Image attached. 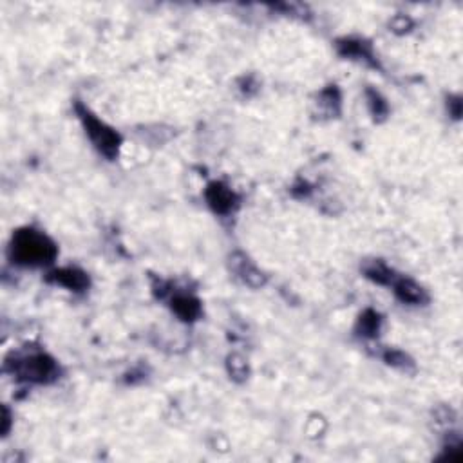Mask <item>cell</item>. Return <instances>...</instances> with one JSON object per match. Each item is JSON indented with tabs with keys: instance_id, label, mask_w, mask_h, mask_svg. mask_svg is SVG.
Returning <instances> with one entry per match:
<instances>
[{
	"instance_id": "cell-1",
	"label": "cell",
	"mask_w": 463,
	"mask_h": 463,
	"mask_svg": "<svg viewBox=\"0 0 463 463\" xmlns=\"http://www.w3.org/2000/svg\"><path fill=\"white\" fill-rule=\"evenodd\" d=\"M11 257L24 266H44L56 257V246L47 235L33 228L19 230L13 235Z\"/></svg>"
},
{
	"instance_id": "cell-2",
	"label": "cell",
	"mask_w": 463,
	"mask_h": 463,
	"mask_svg": "<svg viewBox=\"0 0 463 463\" xmlns=\"http://www.w3.org/2000/svg\"><path fill=\"white\" fill-rule=\"evenodd\" d=\"M76 112H78L80 122L87 132V136L91 138L93 145L102 152L103 156L114 160L118 156L120 145H122L120 134L112 127H109L107 123L102 122L100 118L94 116L87 107H83L82 103H76Z\"/></svg>"
},
{
	"instance_id": "cell-3",
	"label": "cell",
	"mask_w": 463,
	"mask_h": 463,
	"mask_svg": "<svg viewBox=\"0 0 463 463\" xmlns=\"http://www.w3.org/2000/svg\"><path fill=\"white\" fill-rule=\"evenodd\" d=\"M15 373L20 378L33 384H47L56 378L58 367L56 362L45 353H33L15 362Z\"/></svg>"
},
{
	"instance_id": "cell-4",
	"label": "cell",
	"mask_w": 463,
	"mask_h": 463,
	"mask_svg": "<svg viewBox=\"0 0 463 463\" xmlns=\"http://www.w3.org/2000/svg\"><path fill=\"white\" fill-rule=\"evenodd\" d=\"M205 197H206V203H208V206L212 210H214L215 214H221V215H226L230 214V212H234L235 206H237V194H235L232 189H228L226 185H223V183H210L208 186H206V192H205Z\"/></svg>"
},
{
	"instance_id": "cell-5",
	"label": "cell",
	"mask_w": 463,
	"mask_h": 463,
	"mask_svg": "<svg viewBox=\"0 0 463 463\" xmlns=\"http://www.w3.org/2000/svg\"><path fill=\"white\" fill-rule=\"evenodd\" d=\"M49 281L67 288L71 292H83V290L89 286L87 273L82 272V270L78 268H71V266H69V268L54 270V272L49 275Z\"/></svg>"
},
{
	"instance_id": "cell-6",
	"label": "cell",
	"mask_w": 463,
	"mask_h": 463,
	"mask_svg": "<svg viewBox=\"0 0 463 463\" xmlns=\"http://www.w3.org/2000/svg\"><path fill=\"white\" fill-rule=\"evenodd\" d=\"M393 290H395L396 297L402 301V303L407 304H422L425 301V292L424 288L418 286V284L413 281V279H395L393 281Z\"/></svg>"
},
{
	"instance_id": "cell-7",
	"label": "cell",
	"mask_w": 463,
	"mask_h": 463,
	"mask_svg": "<svg viewBox=\"0 0 463 463\" xmlns=\"http://www.w3.org/2000/svg\"><path fill=\"white\" fill-rule=\"evenodd\" d=\"M172 312L176 313L181 321H195L201 315V304L194 295L180 293L172 299Z\"/></svg>"
},
{
	"instance_id": "cell-8",
	"label": "cell",
	"mask_w": 463,
	"mask_h": 463,
	"mask_svg": "<svg viewBox=\"0 0 463 463\" xmlns=\"http://www.w3.org/2000/svg\"><path fill=\"white\" fill-rule=\"evenodd\" d=\"M364 273H366V277L371 279L373 283L384 284V286H391L393 281L396 279L395 272L391 268H387V266H385L384 263H380V261H373V263L366 264Z\"/></svg>"
},
{
	"instance_id": "cell-9",
	"label": "cell",
	"mask_w": 463,
	"mask_h": 463,
	"mask_svg": "<svg viewBox=\"0 0 463 463\" xmlns=\"http://www.w3.org/2000/svg\"><path fill=\"white\" fill-rule=\"evenodd\" d=\"M338 49H341V54L344 56H356V58H364V60H371V49L369 45L364 44V42H355V40H344L338 44Z\"/></svg>"
},
{
	"instance_id": "cell-10",
	"label": "cell",
	"mask_w": 463,
	"mask_h": 463,
	"mask_svg": "<svg viewBox=\"0 0 463 463\" xmlns=\"http://www.w3.org/2000/svg\"><path fill=\"white\" fill-rule=\"evenodd\" d=\"M235 272L239 273L244 283L250 284V286H261V284L264 283L263 275L259 273V270L255 268V266H252V264L248 263V259L244 257L241 259L239 266H235Z\"/></svg>"
},
{
	"instance_id": "cell-11",
	"label": "cell",
	"mask_w": 463,
	"mask_h": 463,
	"mask_svg": "<svg viewBox=\"0 0 463 463\" xmlns=\"http://www.w3.org/2000/svg\"><path fill=\"white\" fill-rule=\"evenodd\" d=\"M378 330H380V315L367 310V312L360 317V321H358V332H360L362 335L373 336L378 335Z\"/></svg>"
},
{
	"instance_id": "cell-12",
	"label": "cell",
	"mask_w": 463,
	"mask_h": 463,
	"mask_svg": "<svg viewBox=\"0 0 463 463\" xmlns=\"http://www.w3.org/2000/svg\"><path fill=\"white\" fill-rule=\"evenodd\" d=\"M367 100H369V107L371 112L375 114V116H384L387 114V103L384 102L380 98V94L375 93V91H367Z\"/></svg>"
},
{
	"instance_id": "cell-13",
	"label": "cell",
	"mask_w": 463,
	"mask_h": 463,
	"mask_svg": "<svg viewBox=\"0 0 463 463\" xmlns=\"http://www.w3.org/2000/svg\"><path fill=\"white\" fill-rule=\"evenodd\" d=\"M385 360H387V364H391V366L402 367V369H405V367H407L411 364L409 358H407V356H405L404 353H400V352L385 353Z\"/></svg>"
},
{
	"instance_id": "cell-14",
	"label": "cell",
	"mask_w": 463,
	"mask_h": 463,
	"mask_svg": "<svg viewBox=\"0 0 463 463\" xmlns=\"http://www.w3.org/2000/svg\"><path fill=\"white\" fill-rule=\"evenodd\" d=\"M230 371L234 376H244L246 375V364L239 358H230Z\"/></svg>"
}]
</instances>
